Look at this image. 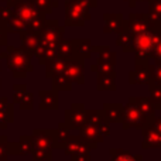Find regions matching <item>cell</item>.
Instances as JSON below:
<instances>
[{
	"label": "cell",
	"mask_w": 161,
	"mask_h": 161,
	"mask_svg": "<svg viewBox=\"0 0 161 161\" xmlns=\"http://www.w3.org/2000/svg\"><path fill=\"white\" fill-rule=\"evenodd\" d=\"M161 31H142L134 34V45L133 53L136 61L140 62H150L153 55V48L156 41L158 40Z\"/></svg>",
	"instance_id": "1"
},
{
	"label": "cell",
	"mask_w": 161,
	"mask_h": 161,
	"mask_svg": "<svg viewBox=\"0 0 161 161\" xmlns=\"http://www.w3.org/2000/svg\"><path fill=\"white\" fill-rule=\"evenodd\" d=\"M91 8H86L76 0L65 2V27H82L91 20Z\"/></svg>",
	"instance_id": "2"
},
{
	"label": "cell",
	"mask_w": 161,
	"mask_h": 161,
	"mask_svg": "<svg viewBox=\"0 0 161 161\" xmlns=\"http://www.w3.org/2000/svg\"><path fill=\"white\" fill-rule=\"evenodd\" d=\"M126 21L127 28L133 34L142 31H161V21L153 19L148 13H131Z\"/></svg>",
	"instance_id": "3"
},
{
	"label": "cell",
	"mask_w": 161,
	"mask_h": 161,
	"mask_svg": "<svg viewBox=\"0 0 161 161\" xmlns=\"http://www.w3.org/2000/svg\"><path fill=\"white\" fill-rule=\"evenodd\" d=\"M123 129H143L144 126L151 125L146 116L142 113L137 105L131 99H129L127 105L123 106V120H122Z\"/></svg>",
	"instance_id": "4"
},
{
	"label": "cell",
	"mask_w": 161,
	"mask_h": 161,
	"mask_svg": "<svg viewBox=\"0 0 161 161\" xmlns=\"http://www.w3.org/2000/svg\"><path fill=\"white\" fill-rule=\"evenodd\" d=\"M64 33H65V25L59 24L58 20L45 21L44 28L38 34L40 44L45 45V47H58L61 40L64 38Z\"/></svg>",
	"instance_id": "5"
},
{
	"label": "cell",
	"mask_w": 161,
	"mask_h": 161,
	"mask_svg": "<svg viewBox=\"0 0 161 161\" xmlns=\"http://www.w3.org/2000/svg\"><path fill=\"white\" fill-rule=\"evenodd\" d=\"M86 122V109L85 105L82 103H74L68 110H65V119L64 125L67 127L72 129H79L80 126H83Z\"/></svg>",
	"instance_id": "6"
},
{
	"label": "cell",
	"mask_w": 161,
	"mask_h": 161,
	"mask_svg": "<svg viewBox=\"0 0 161 161\" xmlns=\"http://www.w3.org/2000/svg\"><path fill=\"white\" fill-rule=\"evenodd\" d=\"M151 82V64L150 62L136 61V67L129 72V83L130 85H148Z\"/></svg>",
	"instance_id": "7"
},
{
	"label": "cell",
	"mask_w": 161,
	"mask_h": 161,
	"mask_svg": "<svg viewBox=\"0 0 161 161\" xmlns=\"http://www.w3.org/2000/svg\"><path fill=\"white\" fill-rule=\"evenodd\" d=\"M64 74L72 80V83L75 82L78 85H82L85 82V65H83V61L76 58L67 59Z\"/></svg>",
	"instance_id": "8"
},
{
	"label": "cell",
	"mask_w": 161,
	"mask_h": 161,
	"mask_svg": "<svg viewBox=\"0 0 161 161\" xmlns=\"http://www.w3.org/2000/svg\"><path fill=\"white\" fill-rule=\"evenodd\" d=\"M64 151L67 156H72V154H79V153H89L91 150L96 148L95 146L89 144L82 136H69L65 143Z\"/></svg>",
	"instance_id": "9"
},
{
	"label": "cell",
	"mask_w": 161,
	"mask_h": 161,
	"mask_svg": "<svg viewBox=\"0 0 161 161\" xmlns=\"http://www.w3.org/2000/svg\"><path fill=\"white\" fill-rule=\"evenodd\" d=\"M31 140L36 148L53 150L55 148V130H36Z\"/></svg>",
	"instance_id": "10"
},
{
	"label": "cell",
	"mask_w": 161,
	"mask_h": 161,
	"mask_svg": "<svg viewBox=\"0 0 161 161\" xmlns=\"http://www.w3.org/2000/svg\"><path fill=\"white\" fill-rule=\"evenodd\" d=\"M103 31L108 33H119L125 27H127V21L125 20L122 13H105L103 14Z\"/></svg>",
	"instance_id": "11"
},
{
	"label": "cell",
	"mask_w": 161,
	"mask_h": 161,
	"mask_svg": "<svg viewBox=\"0 0 161 161\" xmlns=\"http://www.w3.org/2000/svg\"><path fill=\"white\" fill-rule=\"evenodd\" d=\"M85 123H89V125L97 127L99 131L105 137H108L109 134H110V123L106 120L102 110H86V122Z\"/></svg>",
	"instance_id": "12"
},
{
	"label": "cell",
	"mask_w": 161,
	"mask_h": 161,
	"mask_svg": "<svg viewBox=\"0 0 161 161\" xmlns=\"http://www.w3.org/2000/svg\"><path fill=\"white\" fill-rule=\"evenodd\" d=\"M142 133H143V143H142L143 148L161 147V133L153 125L144 126L142 129Z\"/></svg>",
	"instance_id": "13"
},
{
	"label": "cell",
	"mask_w": 161,
	"mask_h": 161,
	"mask_svg": "<svg viewBox=\"0 0 161 161\" xmlns=\"http://www.w3.org/2000/svg\"><path fill=\"white\" fill-rule=\"evenodd\" d=\"M79 130H80L79 136H82L89 144L95 146V147H97V144H99V143H103L106 139V137L99 131V129L92 126V125H89V123H85L83 126H80Z\"/></svg>",
	"instance_id": "14"
},
{
	"label": "cell",
	"mask_w": 161,
	"mask_h": 161,
	"mask_svg": "<svg viewBox=\"0 0 161 161\" xmlns=\"http://www.w3.org/2000/svg\"><path fill=\"white\" fill-rule=\"evenodd\" d=\"M130 99L137 105V108L142 110V113L146 116V119L150 123H153L154 119H156V108H154L153 102L150 100V97L136 96V97H130Z\"/></svg>",
	"instance_id": "15"
},
{
	"label": "cell",
	"mask_w": 161,
	"mask_h": 161,
	"mask_svg": "<svg viewBox=\"0 0 161 161\" xmlns=\"http://www.w3.org/2000/svg\"><path fill=\"white\" fill-rule=\"evenodd\" d=\"M102 112L109 123H122L123 105H120V103H105Z\"/></svg>",
	"instance_id": "16"
},
{
	"label": "cell",
	"mask_w": 161,
	"mask_h": 161,
	"mask_svg": "<svg viewBox=\"0 0 161 161\" xmlns=\"http://www.w3.org/2000/svg\"><path fill=\"white\" fill-rule=\"evenodd\" d=\"M58 92L57 91H41L40 92V109L44 110H58Z\"/></svg>",
	"instance_id": "17"
},
{
	"label": "cell",
	"mask_w": 161,
	"mask_h": 161,
	"mask_svg": "<svg viewBox=\"0 0 161 161\" xmlns=\"http://www.w3.org/2000/svg\"><path fill=\"white\" fill-rule=\"evenodd\" d=\"M116 44L120 47L123 53H133V45H134V34L125 27L122 31L117 33V40Z\"/></svg>",
	"instance_id": "18"
},
{
	"label": "cell",
	"mask_w": 161,
	"mask_h": 161,
	"mask_svg": "<svg viewBox=\"0 0 161 161\" xmlns=\"http://www.w3.org/2000/svg\"><path fill=\"white\" fill-rule=\"evenodd\" d=\"M97 91H116V72L97 74Z\"/></svg>",
	"instance_id": "19"
},
{
	"label": "cell",
	"mask_w": 161,
	"mask_h": 161,
	"mask_svg": "<svg viewBox=\"0 0 161 161\" xmlns=\"http://www.w3.org/2000/svg\"><path fill=\"white\" fill-rule=\"evenodd\" d=\"M58 50V55L62 57L64 59H71L75 57L76 50V40H61V42L57 47Z\"/></svg>",
	"instance_id": "20"
},
{
	"label": "cell",
	"mask_w": 161,
	"mask_h": 161,
	"mask_svg": "<svg viewBox=\"0 0 161 161\" xmlns=\"http://www.w3.org/2000/svg\"><path fill=\"white\" fill-rule=\"evenodd\" d=\"M17 14H19V19H21L24 23H30V21H33L37 16H40L41 13L34 7L31 2H27L20 6L19 10H17Z\"/></svg>",
	"instance_id": "21"
},
{
	"label": "cell",
	"mask_w": 161,
	"mask_h": 161,
	"mask_svg": "<svg viewBox=\"0 0 161 161\" xmlns=\"http://www.w3.org/2000/svg\"><path fill=\"white\" fill-rule=\"evenodd\" d=\"M92 57V42L91 40H76V50L74 58L85 61Z\"/></svg>",
	"instance_id": "22"
},
{
	"label": "cell",
	"mask_w": 161,
	"mask_h": 161,
	"mask_svg": "<svg viewBox=\"0 0 161 161\" xmlns=\"http://www.w3.org/2000/svg\"><path fill=\"white\" fill-rule=\"evenodd\" d=\"M65 64H67V59H64L62 57H57V58L53 59L51 62L45 64L47 65V78H53V76H55V75L64 74Z\"/></svg>",
	"instance_id": "23"
},
{
	"label": "cell",
	"mask_w": 161,
	"mask_h": 161,
	"mask_svg": "<svg viewBox=\"0 0 161 161\" xmlns=\"http://www.w3.org/2000/svg\"><path fill=\"white\" fill-rule=\"evenodd\" d=\"M110 160L112 161H143V157L130 154L129 151L122 148H110Z\"/></svg>",
	"instance_id": "24"
},
{
	"label": "cell",
	"mask_w": 161,
	"mask_h": 161,
	"mask_svg": "<svg viewBox=\"0 0 161 161\" xmlns=\"http://www.w3.org/2000/svg\"><path fill=\"white\" fill-rule=\"evenodd\" d=\"M53 89L57 92H68L72 89V80L68 78L65 74L53 76Z\"/></svg>",
	"instance_id": "25"
},
{
	"label": "cell",
	"mask_w": 161,
	"mask_h": 161,
	"mask_svg": "<svg viewBox=\"0 0 161 161\" xmlns=\"http://www.w3.org/2000/svg\"><path fill=\"white\" fill-rule=\"evenodd\" d=\"M92 53H97V57H99L97 61H106L116 64V53H113L108 45H97V47L92 45Z\"/></svg>",
	"instance_id": "26"
},
{
	"label": "cell",
	"mask_w": 161,
	"mask_h": 161,
	"mask_svg": "<svg viewBox=\"0 0 161 161\" xmlns=\"http://www.w3.org/2000/svg\"><path fill=\"white\" fill-rule=\"evenodd\" d=\"M69 130L71 129L67 127V126L64 125V122L58 125V127H57V130H55V148H62L65 146L68 137L71 136Z\"/></svg>",
	"instance_id": "27"
},
{
	"label": "cell",
	"mask_w": 161,
	"mask_h": 161,
	"mask_svg": "<svg viewBox=\"0 0 161 161\" xmlns=\"http://www.w3.org/2000/svg\"><path fill=\"white\" fill-rule=\"evenodd\" d=\"M148 91H150V100L153 102L156 110L161 109V83L153 82L148 83Z\"/></svg>",
	"instance_id": "28"
},
{
	"label": "cell",
	"mask_w": 161,
	"mask_h": 161,
	"mask_svg": "<svg viewBox=\"0 0 161 161\" xmlns=\"http://www.w3.org/2000/svg\"><path fill=\"white\" fill-rule=\"evenodd\" d=\"M33 3V6L42 14H48L53 11L54 7L58 6V2L55 0H30Z\"/></svg>",
	"instance_id": "29"
},
{
	"label": "cell",
	"mask_w": 161,
	"mask_h": 161,
	"mask_svg": "<svg viewBox=\"0 0 161 161\" xmlns=\"http://www.w3.org/2000/svg\"><path fill=\"white\" fill-rule=\"evenodd\" d=\"M45 14H40V16H37L36 19L33 20V21H30V23H27L28 24V30L31 31V33H36V34H40L41 33V30L44 28V25H45Z\"/></svg>",
	"instance_id": "30"
},
{
	"label": "cell",
	"mask_w": 161,
	"mask_h": 161,
	"mask_svg": "<svg viewBox=\"0 0 161 161\" xmlns=\"http://www.w3.org/2000/svg\"><path fill=\"white\" fill-rule=\"evenodd\" d=\"M24 44H25V47H27V50L30 51V53H33L34 54V51H36V48L38 47V44H40V37H38V34H36V33H27L24 36Z\"/></svg>",
	"instance_id": "31"
},
{
	"label": "cell",
	"mask_w": 161,
	"mask_h": 161,
	"mask_svg": "<svg viewBox=\"0 0 161 161\" xmlns=\"http://www.w3.org/2000/svg\"><path fill=\"white\" fill-rule=\"evenodd\" d=\"M148 14L161 21V0H148Z\"/></svg>",
	"instance_id": "32"
},
{
	"label": "cell",
	"mask_w": 161,
	"mask_h": 161,
	"mask_svg": "<svg viewBox=\"0 0 161 161\" xmlns=\"http://www.w3.org/2000/svg\"><path fill=\"white\" fill-rule=\"evenodd\" d=\"M33 157L36 161H51L53 160V153L51 150H44V148H36L33 153Z\"/></svg>",
	"instance_id": "33"
},
{
	"label": "cell",
	"mask_w": 161,
	"mask_h": 161,
	"mask_svg": "<svg viewBox=\"0 0 161 161\" xmlns=\"http://www.w3.org/2000/svg\"><path fill=\"white\" fill-rule=\"evenodd\" d=\"M151 59L154 61L153 64H158V62H161V33H160V36H158V40H157L156 44H154Z\"/></svg>",
	"instance_id": "34"
},
{
	"label": "cell",
	"mask_w": 161,
	"mask_h": 161,
	"mask_svg": "<svg viewBox=\"0 0 161 161\" xmlns=\"http://www.w3.org/2000/svg\"><path fill=\"white\" fill-rule=\"evenodd\" d=\"M151 80L161 83V62L151 64Z\"/></svg>",
	"instance_id": "35"
},
{
	"label": "cell",
	"mask_w": 161,
	"mask_h": 161,
	"mask_svg": "<svg viewBox=\"0 0 161 161\" xmlns=\"http://www.w3.org/2000/svg\"><path fill=\"white\" fill-rule=\"evenodd\" d=\"M71 161H92V158L89 153H79V154H72Z\"/></svg>",
	"instance_id": "36"
},
{
	"label": "cell",
	"mask_w": 161,
	"mask_h": 161,
	"mask_svg": "<svg viewBox=\"0 0 161 161\" xmlns=\"http://www.w3.org/2000/svg\"><path fill=\"white\" fill-rule=\"evenodd\" d=\"M24 103H23V109H31L33 108V95L27 93L24 95Z\"/></svg>",
	"instance_id": "37"
},
{
	"label": "cell",
	"mask_w": 161,
	"mask_h": 161,
	"mask_svg": "<svg viewBox=\"0 0 161 161\" xmlns=\"http://www.w3.org/2000/svg\"><path fill=\"white\" fill-rule=\"evenodd\" d=\"M78 3H80L82 6H85L86 8H92L97 6V0H76Z\"/></svg>",
	"instance_id": "38"
},
{
	"label": "cell",
	"mask_w": 161,
	"mask_h": 161,
	"mask_svg": "<svg viewBox=\"0 0 161 161\" xmlns=\"http://www.w3.org/2000/svg\"><path fill=\"white\" fill-rule=\"evenodd\" d=\"M125 2H127L130 7H134V6L137 4V2H139V0H125Z\"/></svg>",
	"instance_id": "39"
},
{
	"label": "cell",
	"mask_w": 161,
	"mask_h": 161,
	"mask_svg": "<svg viewBox=\"0 0 161 161\" xmlns=\"http://www.w3.org/2000/svg\"><path fill=\"white\" fill-rule=\"evenodd\" d=\"M139 2H148V0H139Z\"/></svg>",
	"instance_id": "40"
},
{
	"label": "cell",
	"mask_w": 161,
	"mask_h": 161,
	"mask_svg": "<svg viewBox=\"0 0 161 161\" xmlns=\"http://www.w3.org/2000/svg\"><path fill=\"white\" fill-rule=\"evenodd\" d=\"M158 119H161V114H160V116H158Z\"/></svg>",
	"instance_id": "41"
},
{
	"label": "cell",
	"mask_w": 161,
	"mask_h": 161,
	"mask_svg": "<svg viewBox=\"0 0 161 161\" xmlns=\"http://www.w3.org/2000/svg\"><path fill=\"white\" fill-rule=\"evenodd\" d=\"M160 148H161V147H160Z\"/></svg>",
	"instance_id": "42"
}]
</instances>
